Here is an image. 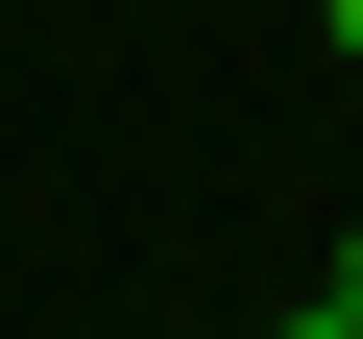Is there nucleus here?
Here are the masks:
<instances>
[{
  "mask_svg": "<svg viewBox=\"0 0 363 339\" xmlns=\"http://www.w3.org/2000/svg\"><path fill=\"white\" fill-rule=\"evenodd\" d=\"M315 49H339V73H363V0H315Z\"/></svg>",
  "mask_w": 363,
  "mask_h": 339,
  "instance_id": "nucleus-1",
  "label": "nucleus"
},
{
  "mask_svg": "<svg viewBox=\"0 0 363 339\" xmlns=\"http://www.w3.org/2000/svg\"><path fill=\"white\" fill-rule=\"evenodd\" d=\"M267 339H363V315H339V291H315V315H267Z\"/></svg>",
  "mask_w": 363,
  "mask_h": 339,
  "instance_id": "nucleus-3",
  "label": "nucleus"
},
{
  "mask_svg": "<svg viewBox=\"0 0 363 339\" xmlns=\"http://www.w3.org/2000/svg\"><path fill=\"white\" fill-rule=\"evenodd\" d=\"M315 291H339V315H363V218H339V267H315Z\"/></svg>",
  "mask_w": 363,
  "mask_h": 339,
  "instance_id": "nucleus-2",
  "label": "nucleus"
}]
</instances>
